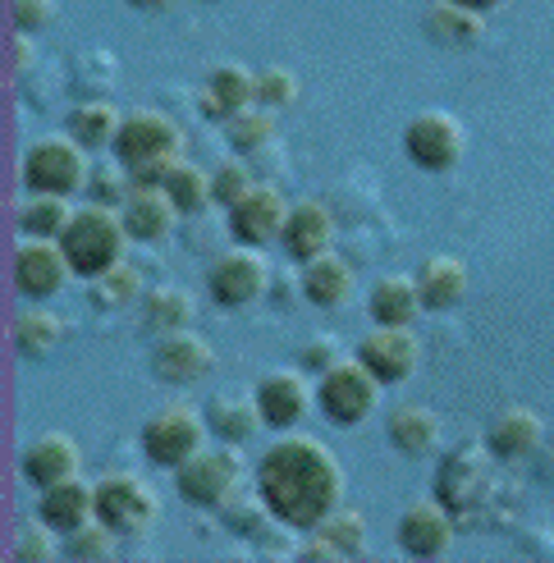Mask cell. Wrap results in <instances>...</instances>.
<instances>
[{
	"instance_id": "obj_12",
	"label": "cell",
	"mask_w": 554,
	"mask_h": 563,
	"mask_svg": "<svg viewBox=\"0 0 554 563\" xmlns=\"http://www.w3.org/2000/svg\"><path fill=\"white\" fill-rule=\"evenodd\" d=\"M69 275H74V266L65 257L60 239H33V234H27L14 247V285H19L23 298L46 302V298H55L65 289Z\"/></svg>"
},
{
	"instance_id": "obj_40",
	"label": "cell",
	"mask_w": 554,
	"mask_h": 563,
	"mask_svg": "<svg viewBox=\"0 0 554 563\" xmlns=\"http://www.w3.org/2000/svg\"><path fill=\"white\" fill-rule=\"evenodd\" d=\"M253 192V170H247L243 161H220L215 170H211V202L215 207H234V202H243V197Z\"/></svg>"
},
{
	"instance_id": "obj_1",
	"label": "cell",
	"mask_w": 554,
	"mask_h": 563,
	"mask_svg": "<svg viewBox=\"0 0 554 563\" xmlns=\"http://www.w3.org/2000/svg\"><path fill=\"white\" fill-rule=\"evenodd\" d=\"M257 495L289 531H312L344 504V467L312 435H280L257 463Z\"/></svg>"
},
{
	"instance_id": "obj_47",
	"label": "cell",
	"mask_w": 554,
	"mask_h": 563,
	"mask_svg": "<svg viewBox=\"0 0 554 563\" xmlns=\"http://www.w3.org/2000/svg\"><path fill=\"white\" fill-rule=\"evenodd\" d=\"M454 5H467V10H495V5H500V0H454Z\"/></svg>"
},
{
	"instance_id": "obj_25",
	"label": "cell",
	"mask_w": 554,
	"mask_h": 563,
	"mask_svg": "<svg viewBox=\"0 0 554 563\" xmlns=\"http://www.w3.org/2000/svg\"><path fill=\"white\" fill-rule=\"evenodd\" d=\"M385 431H390V444L408 459H426L431 449L440 444V417L422 404H399L385 421Z\"/></svg>"
},
{
	"instance_id": "obj_11",
	"label": "cell",
	"mask_w": 554,
	"mask_h": 563,
	"mask_svg": "<svg viewBox=\"0 0 554 563\" xmlns=\"http://www.w3.org/2000/svg\"><path fill=\"white\" fill-rule=\"evenodd\" d=\"M207 289L220 307H247L270 289V262L262 257V247H230L220 252L207 271Z\"/></svg>"
},
{
	"instance_id": "obj_21",
	"label": "cell",
	"mask_w": 554,
	"mask_h": 563,
	"mask_svg": "<svg viewBox=\"0 0 554 563\" xmlns=\"http://www.w3.org/2000/svg\"><path fill=\"white\" fill-rule=\"evenodd\" d=\"M37 518H46L60 537H69L74 527L97 518V486H88L82 476H65V482L46 486L42 504H37Z\"/></svg>"
},
{
	"instance_id": "obj_2",
	"label": "cell",
	"mask_w": 554,
	"mask_h": 563,
	"mask_svg": "<svg viewBox=\"0 0 554 563\" xmlns=\"http://www.w3.org/2000/svg\"><path fill=\"white\" fill-rule=\"evenodd\" d=\"M60 247L74 266V275L82 279H97L106 275L115 262H124V247H129V224L120 216V207H101V202H88L78 207L69 230L60 234Z\"/></svg>"
},
{
	"instance_id": "obj_31",
	"label": "cell",
	"mask_w": 554,
	"mask_h": 563,
	"mask_svg": "<svg viewBox=\"0 0 554 563\" xmlns=\"http://www.w3.org/2000/svg\"><path fill=\"white\" fill-rule=\"evenodd\" d=\"M192 312H198V302H192L188 289H175V285H156L143 294V321L160 334H170V330H188Z\"/></svg>"
},
{
	"instance_id": "obj_43",
	"label": "cell",
	"mask_w": 554,
	"mask_h": 563,
	"mask_svg": "<svg viewBox=\"0 0 554 563\" xmlns=\"http://www.w3.org/2000/svg\"><path fill=\"white\" fill-rule=\"evenodd\" d=\"M10 14L19 33H42L55 19V0H10Z\"/></svg>"
},
{
	"instance_id": "obj_6",
	"label": "cell",
	"mask_w": 554,
	"mask_h": 563,
	"mask_svg": "<svg viewBox=\"0 0 554 563\" xmlns=\"http://www.w3.org/2000/svg\"><path fill=\"white\" fill-rule=\"evenodd\" d=\"M97 518L115 537H143L160 518V499L137 472H106L97 482Z\"/></svg>"
},
{
	"instance_id": "obj_3",
	"label": "cell",
	"mask_w": 554,
	"mask_h": 563,
	"mask_svg": "<svg viewBox=\"0 0 554 563\" xmlns=\"http://www.w3.org/2000/svg\"><path fill=\"white\" fill-rule=\"evenodd\" d=\"M88 179H92V161L74 133H46L23 152V184L33 192L69 197L78 188H88Z\"/></svg>"
},
{
	"instance_id": "obj_17",
	"label": "cell",
	"mask_w": 554,
	"mask_h": 563,
	"mask_svg": "<svg viewBox=\"0 0 554 563\" xmlns=\"http://www.w3.org/2000/svg\"><path fill=\"white\" fill-rule=\"evenodd\" d=\"M399 545L412 559H440L454 545V514L440 499H422L399 518Z\"/></svg>"
},
{
	"instance_id": "obj_32",
	"label": "cell",
	"mask_w": 554,
	"mask_h": 563,
	"mask_svg": "<svg viewBox=\"0 0 554 563\" xmlns=\"http://www.w3.org/2000/svg\"><path fill=\"white\" fill-rule=\"evenodd\" d=\"M65 340V321L51 312V307H27V312H19L14 321V344L23 357H46L55 353V344Z\"/></svg>"
},
{
	"instance_id": "obj_18",
	"label": "cell",
	"mask_w": 554,
	"mask_h": 563,
	"mask_svg": "<svg viewBox=\"0 0 554 563\" xmlns=\"http://www.w3.org/2000/svg\"><path fill=\"white\" fill-rule=\"evenodd\" d=\"M124 224H129V239L133 243H160V239H170L175 234V224H179V207H175V197L165 192V188H133L129 192V202L120 207Z\"/></svg>"
},
{
	"instance_id": "obj_14",
	"label": "cell",
	"mask_w": 554,
	"mask_h": 563,
	"mask_svg": "<svg viewBox=\"0 0 554 563\" xmlns=\"http://www.w3.org/2000/svg\"><path fill=\"white\" fill-rule=\"evenodd\" d=\"M285 220H289L285 192L275 184H253V192L230 207V234L247 247H266L285 234Z\"/></svg>"
},
{
	"instance_id": "obj_15",
	"label": "cell",
	"mask_w": 554,
	"mask_h": 563,
	"mask_svg": "<svg viewBox=\"0 0 554 563\" xmlns=\"http://www.w3.org/2000/svg\"><path fill=\"white\" fill-rule=\"evenodd\" d=\"M211 367H215V353L198 330H170V334H160L156 349H152V372L165 385H192Z\"/></svg>"
},
{
	"instance_id": "obj_44",
	"label": "cell",
	"mask_w": 554,
	"mask_h": 563,
	"mask_svg": "<svg viewBox=\"0 0 554 563\" xmlns=\"http://www.w3.org/2000/svg\"><path fill=\"white\" fill-rule=\"evenodd\" d=\"M340 357H344V353H340V340H335V334H312V340L302 344V367L317 372V376L335 367Z\"/></svg>"
},
{
	"instance_id": "obj_34",
	"label": "cell",
	"mask_w": 554,
	"mask_h": 563,
	"mask_svg": "<svg viewBox=\"0 0 554 563\" xmlns=\"http://www.w3.org/2000/svg\"><path fill=\"white\" fill-rule=\"evenodd\" d=\"M165 192L175 197V207L184 211V216H198V211H207L211 207V175L202 170V165H192V161H175V170L165 175V184H160Z\"/></svg>"
},
{
	"instance_id": "obj_30",
	"label": "cell",
	"mask_w": 554,
	"mask_h": 563,
	"mask_svg": "<svg viewBox=\"0 0 554 563\" xmlns=\"http://www.w3.org/2000/svg\"><path fill=\"white\" fill-rule=\"evenodd\" d=\"M69 220H74V207L60 192H33L19 207V230L33 239H60L69 230Z\"/></svg>"
},
{
	"instance_id": "obj_28",
	"label": "cell",
	"mask_w": 554,
	"mask_h": 563,
	"mask_svg": "<svg viewBox=\"0 0 554 563\" xmlns=\"http://www.w3.org/2000/svg\"><path fill=\"white\" fill-rule=\"evenodd\" d=\"M207 427H211V435L230 440V444L253 440L257 427H262L257 394H253V399H247V394H215V399L207 404Z\"/></svg>"
},
{
	"instance_id": "obj_33",
	"label": "cell",
	"mask_w": 554,
	"mask_h": 563,
	"mask_svg": "<svg viewBox=\"0 0 554 563\" xmlns=\"http://www.w3.org/2000/svg\"><path fill=\"white\" fill-rule=\"evenodd\" d=\"M312 537H321L340 559H357V554L367 550V518L357 514V509H344V504H340L335 514H325V518L312 527Z\"/></svg>"
},
{
	"instance_id": "obj_29",
	"label": "cell",
	"mask_w": 554,
	"mask_h": 563,
	"mask_svg": "<svg viewBox=\"0 0 554 563\" xmlns=\"http://www.w3.org/2000/svg\"><path fill=\"white\" fill-rule=\"evenodd\" d=\"M120 124H124V115H120V110L110 106V101H82V106L69 110V133H74L88 152H97V147H115Z\"/></svg>"
},
{
	"instance_id": "obj_48",
	"label": "cell",
	"mask_w": 554,
	"mask_h": 563,
	"mask_svg": "<svg viewBox=\"0 0 554 563\" xmlns=\"http://www.w3.org/2000/svg\"><path fill=\"white\" fill-rule=\"evenodd\" d=\"M129 5H137V10H160V5H170V0H129Z\"/></svg>"
},
{
	"instance_id": "obj_45",
	"label": "cell",
	"mask_w": 554,
	"mask_h": 563,
	"mask_svg": "<svg viewBox=\"0 0 554 563\" xmlns=\"http://www.w3.org/2000/svg\"><path fill=\"white\" fill-rule=\"evenodd\" d=\"M10 60H14V69H27V60H33V46H27V33H19V27H14V37H10Z\"/></svg>"
},
{
	"instance_id": "obj_26",
	"label": "cell",
	"mask_w": 554,
	"mask_h": 563,
	"mask_svg": "<svg viewBox=\"0 0 554 563\" xmlns=\"http://www.w3.org/2000/svg\"><path fill=\"white\" fill-rule=\"evenodd\" d=\"M412 279H418L426 312H450V307L463 302V294H467V266L458 257H426Z\"/></svg>"
},
{
	"instance_id": "obj_39",
	"label": "cell",
	"mask_w": 554,
	"mask_h": 563,
	"mask_svg": "<svg viewBox=\"0 0 554 563\" xmlns=\"http://www.w3.org/2000/svg\"><path fill=\"white\" fill-rule=\"evenodd\" d=\"M88 192H92V202H101V207H124V202H129V192H133V175H129V165H124V161L92 165Z\"/></svg>"
},
{
	"instance_id": "obj_36",
	"label": "cell",
	"mask_w": 554,
	"mask_h": 563,
	"mask_svg": "<svg viewBox=\"0 0 554 563\" xmlns=\"http://www.w3.org/2000/svg\"><path fill=\"white\" fill-rule=\"evenodd\" d=\"M137 298H143V271L129 266V262H115L106 275L92 279V302L101 312H115V307H129Z\"/></svg>"
},
{
	"instance_id": "obj_35",
	"label": "cell",
	"mask_w": 554,
	"mask_h": 563,
	"mask_svg": "<svg viewBox=\"0 0 554 563\" xmlns=\"http://www.w3.org/2000/svg\"><path fill=\"white\" fill-rule=\"evenodd\" d=\"M426 27L440 42H477L486 23H481V10L454 5V0H435V5L426 10Z\"/></svg>"
},
{
	"instance_id": "obj_24",
	"label": "cell",
	"mask_w": 554,
	"mask_h": 563,
	"mask_svg": "<svg viewBox=\"0 0 554 563\" xmlns=\"http://www.w3.org/2000/svg\"><path fill=\"white\" fill-rule=\"evenodd\" d=\"M372 321L376 325H412L426 307H422V294H418V279L412 275H380L372 285Z\"/></svg>"
},
{
	"instance_id": "obj_37",
	"label": "cell",
	"mask_w": 554,
	"mask_h": 563,
	"mask_svg": "<svg viewBox=\"0 0 554 563\" xmlns=\"http://www.w3.org/2000/svg\"><path fill=\"white\" fill-rule=\"evenodd\" d=\"M225 137H230V147L234 152H262L270 137H275V115L266 106H247V110H239V115H230L225 120Z\"/></svg>"
},
{
	"instance_id": "obj_42",
	"label": "cell",
	"mask_w": 554,
	"mask_h": 563,
	"mask_svg": "<svg viewBox=\"0 0 554 563\" xmlns=\"http://www.w3.org/2000/svg\"><path fill=\"white\" fill-rule=\"evenodd\" d=\"M257 101H262L266 110L293 106V101H298V78H293V69H285V65H266V69L257 74Z\"/></svg>"
},
{
	"instance_id": "obj_8",
	"label": "cell",
	"mask_w": 554,
	"mask_h": 563,
	"mask_svg": "<svg viewBox=\"0 0 554 563\" xmlns=\"http://www.w3.org/2000/svg\"><path fill=\"white\" fill-rule=\"evenodd\" d=\"M179 147L184 133L165 110H129L115 137V161H124L129 170H143V165L179 161Z\"/></svg>"
},
{
	"instance_id": "obj_20",
	"label": "cell",
	"mask_w": 554,
	"mask_h": 563,
	"mask_svg": "<svg viewBox=\"0 0 554 563\" xmlns=\"http://www.w3.org/2000/svg\"><path fill=\"white\" fill-rule=\"evenodd\" d=\"M280 243H285V252L293 262H312L335 243V216H330L321 202H293Z\"/></svg>"
},
{
	"instance_id": "obj_46",
	"label": "cell",
	"mask_w": 554,
	"mask_h": 563,
	"mask_svg": "<svg viewBox=\"0 0 554 563\" xmlns=\"http://www.w3.org/2000/svg\"><path fill=\"white\" fill-rule=\"evenodd\" d=\"M536 454H541V459H536L541 476H545V482H554V440H550V444L541 440V449H536Z\"/></svg>"
},
{
	"instance_id": "obj_38",
	"label": "cell",
	"mask_w": 554,
	"mask_h": 563,
	"mask_svg": "<svg viewBox=\"0 0 554 563\" xmlns=\"http://www.w3.org/2000/svg\"><path fill=\"white\" fill-rule=\"evenodd\" d=\"M120 550V537L110 531L101 518H92V522H82V527H74L69 537H65V554L69 559H82V563H97V559H110Z\"/></svg>"
},
{
	"instance_id": "obj_9",
	"label": "cell",
	"mask_w": 554,
	"mask_h": 563,
	"mask_svg": "<svg viewBox=\"0 0 554 563\" xmlns=\"http://www.w3.org/2000/svg\"><path fill=\"white\" fill-rule=\"evenodd\" d=\"M490 482H495V476H490L486 449L458 444L454 454H445V463H440V472H435V499L445 504L454 518H463V514H473V509H481V504H486Z\"/></svg>"
},
{
	"instance_id": "obj_22",
	"label": "cell",
	"mask_w": 554,
	"mask_h": 563,
	"mask_svg": "<svg viewBox=\"0 0 554 563\" xmlns=\"http://www.w3.org/2000/svg\"><path fill=\"white\" fill-rule=\"evenodd\" d=\"M541 440H545V421L532 408H505L486 431V449L495 459H505V463L532 459L541 449Z\"/></svg>"
},
{
	"instance_id": "obj_23",
	"label": "cell",
	"mask_w": 554,
	"mask_h": 563,
	"mask_svg": "<svg viewBox=\"0 0 554 563\" xmlns=\"http://www.w3.org/2000/svg\"><path fill=\"white\" fill-rule=\"evenodd\" d=\"M253 101H257V74L243 69V65H215L211 78H207V88H202V97H198L207 120H230V115H239V110H247Z\"/></svg>"
},
{
	"instance_id": "obj_13",
	"label": "cell",
	"mask_w": 554,
	"mask_h": 563,
	"mask_svg": "<svg viewBox=\"0 0 554 563\" xmlns=\"http://www.w3.org/2000/svg\"><path fill=\"white\" fill-rule=\"evenodd\" d=\"M357 357L367 362V372L380 380V385H399L418 372L422 362V344L412 325H376L363 344H357Z\"/></svg>"
},
{
	"instance_id": "obj_4",
	"label": "cell",
	"mask_w": 554,
	"mask_h": 563,
	"mask_svg": "<svg viewBox=\"0 0 554 563\" xmlns=\"http://www.w3.org/2000/svg\"><path fill=\"white\" fill-rule=\"evenodd\" d=\"M239 482H243V459L239 449L225 440L215 449H198L188 463L175 467V490L198 504V509H225V504L239 495Z\"/></svg>"
},
{
	"instance_id": "obj_10",
	"label": "cell",
	"mask_w": 554,
	"mask_h": 563,
	"mask_svg": "<svg viewBox=\"0 0 554 563\" xmlns=\"http://www.w3.org/2000/svg\"><path fill=\"white\" fill-rule=\"evenodd\" d=\"M463 147H467V133L463 124L450 115V110H422V115H412L408 129H403V152L412 165H422V170H454L463 161Z\"/></svg>"
},
{
	"instance_id": "obj_16",
	"label": "cell",
	"mask_w": 554,
	"mask_h": 563,
	"mask_svg": "<svg viewBox=\"0 0 554 563\" xmlns=\"http://www.w3.org/2000/svg\"><path fill=\"white\" fill-rule=\"evenodd\" d=\"M317 404V389L308 385V376L302 372H266L262 385H257V408H262V421L275 431H289L298 427L302 417H308V408Z\"/></svg>"
},
{
	"instance_id": "obj_5",
	"label": "cell",
	"mask_w": 554,
	"mask_h": 563,
	"mask_svg": "<svg viewBox=\"0 0 554 563\" xmlns=\"http://www.w3.org/2000/svg\"><path fill=\"white\" fill-rule=\"evenodd\" d=\"M380 404V380L367 372L363 357H340L317 380V408L335 421V427H357Z\"/></svg>"
},
{
	"instance_id": "obj_41",
	"label": "cell",
	"mask_w": 554,
	"mask_h": 563,
	"mask_svg": "<svg viewBox=\"0 0 554 563\" xmlns=\"http://www.w3.org/2000/svg\"><path fill=\"white\" fill-rule=\"evenodd\" d=\"M55 531L46 518L42 522H27V527H19V541H14V559H23V563H51L55 554H65V545H55Z\"/></svg>"
},
{
	"instance_id": "obj_19",
	"label": "cell",
	"mask_w": 554,
	"mask_h": 563,
	"mask_svg": "<svg viewBox=\"0 0 554 563\" xmlns=\"http://www.w3.org/2000/svg\"><path fill=\"white\" fill-rule=\"evenodd\" d=\"M78 467H82V449L65 431H46L23 449V476L42 490L65 482V476H78Z\"/></svg>"
},
{
	"instance_id": "obj_27",
	"label": "cell",
	"mask_w": 554,
	"mask_h": 563,
	"mask_svg": "<svg viewBox=\"0 0 554 563\" xmlns=\"http://www.w3.org/2000/svg\"><path fill=\"white\" fill-rule=\"evenodd\" d=\"M302 294L317 307H340L353 294V266L340 252H321V257L302 262Z\"/></svg>"
},
{
	"instance_id": "obj_7",
	"label": "cell",
	"mask_w": 554,
	"mask_h": 563,
	"mask_svg": "<svg viewBox=\"0 0 554 563\" xmlns=\"http://www.w3.org/2000/svg\"><path fill=\"white\" fill-rule=\"evenodd\" d=\"M207 412H198L192 404H165L143 427V454L156 467H179L207 444Z\"/></svg>"
}]
</instances>
